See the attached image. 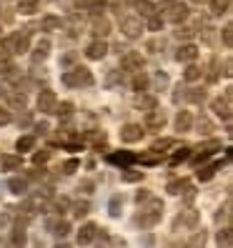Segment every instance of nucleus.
I'll list each match as a JSON object with an SVG mask.
<instances>
[{"label":"nucleus","mask_w":233,"mask_h":248,"mask_svg":"<svg viewBox=\"0 0 233 248\" xmlns=\"http://www.w3.org/2000/svg\"><path fill=\"white\" fill-rule=\"evenodd\" d=\"M121 170H123V181H125V183H136V181L143 178V170H136V168H130V166H125V168H121Z\"/></svg>","instance_id":"25"},{"label":"nucleus","mask_w":233,"mask_h":248,"mask_svg":"<svg viewBox=\"0 0 233 248\" xmlns=\"http://www.w3.org/2000/svg\"><path fill=\"white\" fill-rule=\"evenodd\" d=\"M55 208H58V211L68 208V198H61V201H55Z\"/></svg>","instance_id":"55"},{"label":"nucleus","mask_w":233,"mask_h":248,"mask_svg":"<svg viewBox=\"0 0 233 248\" xmlns=\"http://www.w3.org/2000/svg\"><path fill=\"white\" fill-rule=\"evenodd\" d=\"M211 110L218 115V118H223L226 123L231 121V100H226V98H213V100H211Z\"/></svg>","instance_id":"10"},{"label":"nucleus","mask_w":233,"mask_h":248,"mask_svg":"<svg viewBox=\"0 0 233 248\" xmlns=\"http://www.w3.org/2000/svg\"><path fill=\"white\" fill-rule=\"evenodd\" d=\"M53 113H58V115H63V118H68V115L73 113V103H68V100H65V103H61V106H58V103H55V108H53Z\"/></svg>","instance_id":"37"},{"label":"nucleus","mask_w":233,"mask_h":248,"mask_svg":"<svg viewBox=\"0 0 233 248\" xmlns=\"http://www.w3.org/2000/svg\"><path fill=\"white\" fill-rule=\"evenodd\" d=\"M201 76H203V70H201L198 65H193V63H191V65H188V68L183 70V78H186L188 83H193V80H198Z\"/></svg>","instance_id":"27"},{"label":"nucleus","mask_w":233,"mask_h":248,"mask_svg":"<svg viewBox=\"0 0 233 248\" xmlns=\"http://www.w3.org/2000/svg\"><path fill=\"white\" fill-rule=\"evenodd\" d=\"M228 13V0H213V16H223Z\"/></svg>","instance_id":"39"},{"label":"nucleus","mask_w":233,"mask_h":248,"mask_svg":"<svg viewBox=\"0 0 233 248\" xmlns=\"http://www.w3.org/2000/svg\"><path fill=\"white\" fill-rule=\"evenodd\" d=\"M48 228H53V233H55L58 238H63V236H68V233H70V223L68 221H58V223L48 221Z\"/></svg>","instance_id":"22"},{"label":"nucleus","mask_w":233,"mask_h":248,"mask_svg":"<svg viewBox=\"0 0 233 248\" xmlns=\"http://www.w3.org/2000/svg\"><path fill=\"white\" fill-rule=\"evenodd\" d=\"M223 76H226V78H231V76H233V70H231V58L223 63Z\"/></svg>","instance_id":"53"},{"label":"nucleus","mask_w":233,"mask_h":248,"mask_svg":"<svg viewBox=\"0 0 233 248\" xmlns=\"http://www.w3.org/2000/svg\"><path fill=\"white\" fill-rule=\"evenodd\" d=\"M28 46H31V31H23V33H10L3 40V48L8 53H25Z\"/></svg>","instance_id":"3"},{"label":"nucleus","mask_w":233,"mask_h":248,"mask_svg":"<svg viewBox=\"0 0 233 248\" xmlns=\"http://www.w3.org/2000/svg\"><path fill=\"white\" fill-rule=\"evenodd\" d=\"M48 158H50V151H40L33 155V166H43V163H48Z\"/></svg>","instance_id":"42"},{"label":"nucleus","mask_w":233,"mask_h":248,"mask_svg":"<svg viewBox=\"0 0 233 248\" xmlns=\"http://www.w3.org/2000/svg\"><path fill=\"white\" fill-rule=\"evenodd\" d=\"M148 201V206H145L138 216H136V223L140 226V228H151V226H155L158 221H161V216H163V201H158V198H145Z\"/></svg>","instance_id":"1"},{"label":"nucleus","mask_w":233,"mask_h":248,"mask_svg":"<svg viewBox=\"0 0 233 248\" xmlns=\"http://www.w3.org/2000/svg\"><path fill=\"white\" fill-rule=\"evenodd\" d=\"M161 48H163V40H151L148 43V50H153V53H158Z\"/></svg>","instance_id":"50"},{"label":"nucleus","mask_w":233,"mask_h":248,"mask_svg":"<svg viewBox=\"0 0 233 248\" xmlns=\"http://www.w3.org/2000/svg\"><path fill=\"white\" fill-rule=\"evenodd\" d=\"M136 8L140 10V16H148V18L155 16V8L148 3V0H136Z\"/></svg>","instance_id":"31"},{"label":"nucleus","mask_w":233,"mask_h":248,"mask_svg":"<svg viewBox=\"0 0 233 248\" xmlns=\"http://www.w3.org/2000/svg\"><path fill=\"white\" fill-rule=\"evenodd\" d=\"M48 53H50V40H40L38 48H35V53H33V63H35V65L43 63V61L48 58Z\"/></svg>","instance_id":"16"},{"label":"nucleus","mask_w":233,"mask_h":248,"mask_svg":"<svg viewBox=\"0 0 233 248\" xmlns=\"http://www.w3.org/2000/svg\"><path fill=\"white\" fill-rule=\"evenodd\" d=\"M196 58H198V48L193 46V43H186V46H181L178 53H176V61L178 63H193Z\"/></svg>","instance_id":"12"},{"label":"nucleus","mask_w":233,"mask_h":248,"mask_svg":"<svg viewBox=\"0 0 233 248\" xmlns=\"http://www.w3.org/2000/svg\"><path fill=\"white\" fill-rule=\"evenodd\" d=\"M63 83L68 88H80V85H93V73L88 68H73L68 73H63Z\"/></svg>","instance_id":"2"},{"label":"nucleus","mask_w":233,"mask_h":248,"mask_svg":"<svg viewBox=\"0 0 233 248\" xmlns=\"http://www.w3.org/2000/svg\"><path fill=\"white\" fill-rule=\"evenodd\" d=\"M5 98L10 100V106H16V108H25V103H28L25 93H18V91H8Z\"/></svg>","instance_id":"21"},{"label":"nucleus","mask_w":233,"mask_h":248,"mask_svg":"<svg viewBox=\"0 0 233 248\" xmlns=\"http://www.w3.org/2000/svg\"><path fill=\"white\" fill-rule=\"evenodd\" d=\"M40 28L43 31H58V28H61V18L58 16H46L43 23H40Z\"/></svg>","instance_id":"26"},{"label":"nucleus","mask_w":233,"mask_h":248,"mask_svg":"<svg viewBox=\"0 0 233 248\" xmlns=\"http://www.w3.org/2000/svg\"><path fill=\"white\" fill-rule=\"evenodd\" d=\"M78 168H80V163H78L76 158H73V160H65V163H63V173H68V176H70V173H76Z\"/></svg>","instance_id":"44"},{"label":"nucleus","mask_w":233,"mask_h":248,"mask_svg":"<svg viewBox=\"0 0 233 248\" xmlns=\"http://www.w3.org/2000/svg\"><path fill=\"white\" fill-rule=\"evenodd\" d=\"M138 108H145V110L158 108V100H155L153 95H148V98H140V100H138Z\"/></svg>","instance_id":"40"},{"label":"nucleus","mask_w":233,"mask_h":248,"mask_svg":"<svg viewBox=\"0 0 233 248\" xmlns=\"http://www.w3.org/2000/svg\"><path fill=\"white\" fill-rule=\"evenodd\" d=\"M93 33H95L98 38H106V35L110 33V23H108L106 18H95V20H93Z\"/></svg>","instance_id":"19"},{"label":"nucleus","mask_w":233,"mask_h":248,"mask_svg":"<svg viewBox=\"0 0 233 248\" xmlns=\"http://www.w3.org/2000/svg\"><path fill=\"white\" fill-rule=\"evenodd\" d=\"M55 103H58V98H55V93H53L50 88H43V91L38 93V110H40V113H53Z\"/></svg>","instance_id":"5"},{"label":"nucleus","mask_w":233,"mask_h":248,"mask_svg":"<svg viewBox=\"0 0 233 248\" xmlns=\"http://www.w3.org/2000/svg\"><path fill=\"white\" fill-rule=\"evenodd\" d=\"M148 196H151L148 191H138V193H136V203H143V201L148 198Z\"/></svg>","instance_id":"54"},{"label":"nucleus","mask_w":233,"mask_h":248,"mask_svg":"<svg viewBox=\"0 0 233 248\" xmlns=\"http://www.w3.org/2000/svg\"><path fill=\"white\" fill-rule=\"evenodd\" d=\"M121 208H123V198H121V196H113L110 203H108V213H110L113 218H118V216H121Z\"/></svg>","instance_id":"28"},{"label":"nucleus","mask_w":233,"mask_h":248,"mask_svg":"<svg viewBox=\"0 0 233 248\" xmlns=\"http://www.w3.org/2000/svg\"><path fill=\"white\" fill-rule=\"evenodd\" d=\"M186 158H191V148H188V145H183V148H181L176 155L171 158V166H178L181 160H186Z\"/></svg>","instance_id":"36"},{"label":"nucleus","mask_w":233,"mask_h":248,"mask_svg":"<svg viewBox=\"0 0 233 248\" xmlns=\"http://www.w3.org/2000/svg\"><path fill=\"white\" fill-rule=\"evenodd\" d=\"M176 35H178V38H191V35H193V28H178Z\"/></svg>","instance_id":"49"},{"label":"nucleus","mask_w":233,"mask_h":248,"mask_svg":"<svg viewBox=\"0 0 233 248\" xmlns=\"http://www.w3.org/2000/svg\"><path fill=\"white\" fill-rule=\"evenodd\" d=\"M173 143H176L173 138H161V140H155V143H153V148H151V151H153V153H163L166 148H171Z\"/></svg>","instance_id":"34"},{"label":"nucleus","mask_w":233,"mask_h":248,"mask_svg":"<svg viewBox=\"0 0 233 248\" xmlns=\"http://www.w3.org/2000/svg\"><path fill=\"white\" fill-rule=\"evenodd\" d=\"M193 3H208V0H193Z\"/></svg>","instance_id":"59"},{"label":"nucleus","mask_w":233,"mask_h":248,"mask_svg":"<svg viewBox=\"0 0 233 248\" xmlns=\"http://www.w3.org/2000/svg\"><path fill=\"white\" fill-rule=\"evenodd\" d=\"M183 98L193 100V103H203V100H206V91H191V93H186Z\"/></svg>","instance_id":"41"},{"label":"nucleus","mask_w":233,"mask_h":248,"mask_svg":"<svg viewBox=\"0 0 233 248\" xmlns=\"http://www.w3.org/2000/svg\"><path fill=\"white\" fill-rule=\"evenodd\" d=\"M108 160H110V163H115V166H121V168H125V166H130V163L136 160V155H133V153L121 151V153H110V155H108Z\"/></svg>","instance_id":"15"},{"label":"nucleus","mask_w":233,"mask_h":248,"mask_svg":"<svg viewBox=\"0 0 233 248\" xmlns=\"http://www.w3.org/2000/svg\"><path fill=\"white\" fill-rule=\"evenodd\" d=\"M83 191L91 193V191H93V183H91V181H83Z\"/></svg>","instance_id":"57"},{"label":"nucleus","mask_w":233,"mask_h":248,"mask_svg":"<svg viewBox=\"0 0 233 248\" xmlns=\"http://www.w3.org/2000/svg\"><path fill=\"white\" fill-rule=\"evenodd\" d=\"M216 170H218V166H203V168H198V181H211Z\"/></svg>","instance_id":"35"},{"label":"nucleus","mask_w":233,"mask_h":248,"mask_svg":"<svg viewBox=\"0 0 233 248\" xmlns=\"http://www.w3.org/2000/svg\"><path fill=\"white\" fill-rule=\"evenodd\" d=\"M196 223H198V211H193V208L183 211V216L176 218V226H196Z\"/></svg>","instance_id":"17"},{"label":"nucleus","mask_w":233,"mask_h":248,"mask_svg":"<svg viewBox=\"0 0 233 248\" xmlns=\"http://www.w3.org/2000/svg\"><path fill=\"white\" fill-rule=\"evenodd\" d=\"M193 128V115L191 110H181L176 115V130H181V133H186V130H191Z\"/></svg>","instance_id":"14"},{"label":"nucleus","mask_w":233,"mask_h":248,"mask_svg":"<svg viewBox=\"0 0 233 248\" xmlns=\"http://www.w3.org/2000/svg\"><path fill=\"white\" fill-rule=\"evenodd\" d=\"M166 113L163 110H158V108H151L148 110V115H145V128L148 130H161L163 125H166Z\"/></svg>","instance_id":"7"},{"label":"nucleus","mask_w":233,"mask_h":248,"mask_svg":"<svg viewBox=\"0 0 233 248\" xmlns=\"http://www.w3.org/2000/svg\"><path fill=\"white\" fill-rule=\"evenodd\" d=\"M8 188H10V193L23 196L25 188H28V183H25V178H10V181H8Z\"/></svg>","instance_id":"24"},{"label":"nucleus","mask_w":233,"mask_h":248,"mask_svg":"<svg viewBox=\"0 0 233 248\" xmlns=\"http://www.w3.org/2000/svg\"><path fill=\"white\" fill-rule=\"evenodd\" d=\"M145 88H148V76H145V73H140V70H138V76L133 78V91L143 93Z\"/></svg>","instance_id":"29"},{"label":"nucleus","mask_w":233,"mask_h":248,"mask_svg":"<svg viewBox=\"0 0 233 248\" xmlns=\"http://www.w3.org/2000/svg\"><path fill=\"white\" fill-rule=\"evenodd\" d=\"M155 83L163 88V85H168V78H166V76H158V78H155Z\"/></svg>","instance_id":"56"},{"label":"nucleus","mask_w":233,"mask_h":248,"mask_svg":"<svg viewBox=\"0 0 233 248\" xmlns=\"http://www.w3.org/2000/svg\"><path fill=\"white\" fill-rule=\"evenodd\" d=\"M91 3H95V0H78V5H91Z\"/></svg>","instance_id":"58"},{"label":"nucleus","mask_w":233,"mask_h":248,"mask_svg":"<svg viewBox=\"0 0 233 248\" xmlns=\"http://www.w3.org/2000/svg\"><path fill=\"white\" fill-rule=\"evenodd\" d=\"M163 23H166L163 18H158V16H151V20H148V28H151V31H155V33H158V31H163Z\"/></svg>","instance_id":"43"},{"label":"nucleus","mask_w":233,"mask_h":248,"mask_svg":"<svg viewBox=\"0 0 233 248\" xmlns=\"http://www.w3.org/2000/svg\"><path fill=\"white\" fill-rule=\"evenodd\" d=\"M121 65H123L125 70H140V68L145 65V61H143V55H140V53L128 50V53L121 58Z\"/></svg>","instance_id":"9"},{"label":"nucleus","mask_w":233,"mask_h":248,"mask_svg":"<svg viewBox=\"0 0 233 248\" xmlns=\"http://www.w3.org/2000/svg\"><path fill=\"white\" fill-rule=\"evenodd\" d=\"M18 10L23 13V16H33V13L40 10V0H20Z\"/></svg>","instance_id":"20"},{"label":"nucleus","mask_w":233,"mask_h":248,"mask_svg":"<svg viewBox=\"0 0 233 248\" xmlns=\"http://www.w3.org/2000/svg\"><path fill=\"white\" fill-rule=\"evenodd\" d=\"M216 241H218V246H233V236H231V228H223V231H218Z\"/></svg>","instance_id":"33"},{"label":"nucleus","mask_w":233,"mask_h":248,"mask_svg":"<svg viewBox=\"0 0 233 248\" xmlns=\"http://www.w3.org/2000/svg\"><path fill=\"white\" fill-rule=\"evenodd\" d=\"M16 148L23 153V151H33L35 148V136H20L16 140Z\"/></svg>","instance_id":"23"},{"label":"nucleus","mask_w":233,"mask_h":248,"mask_svg":"<svg viewBox=\"0 0 233 248\" xmlns=\"http://www.w3.org/2000/svg\"><path fill=\"white\" fill-rule=\"evenodd\" d=\"M91 140L93 143H106V133H91Z\"/></svg>","instance_id":"52"},{"label":"nucleus","mask_w":233,"mask_h":248,"mask_svg":"<svg viewBox=\"0 0 233 248\" xmlns=\"http://www.w3.org/2000/svg\"><path fill=\"white\" fill-rule=\"evenodd\" d=\"M98 236V226L95 223H85V226H80V231H78V243H91L93 238Z\"/></svg>","instance_id":"13"},{"label":"nucleus","mask_w":233,"mask_h":248,"mask_svg":"<svg viewBox=\"0 0 233 248\" xmlns=\"http://www.w3.org/2000/svg\"><path fill=\"white\" fill-rule=\"evenodd\" d=\"M221 38H223V46L226 48H233V28L231 25H226L223 31H221Z\"/></svg>","instance_id":"38"},{"label":"nucleus","mask_w":233,"mask_h":248,"mask_svg":"<svg viewBox=\"0 0 233 248\" xmlns=\"http://www.w3.org/2000/svg\"><path fill=\"white\" fill-rule=\"evenodd\" d=\"M10 65H13V63H10V53L3 48V43H0V73H8Z\"/></svg>","instance_id":"32"},{"label":"nucleus","mask_w":233,"mask_h":248,"mask_svg":"<svg viewBox=\"0 0 233 248\" xmlns=\"http://www.w3.org/2000/svg\"><path fill=\"white\" fill-rule=\"evenodd\" d=\"M143 133H145V130H143L138 123H128V125H123V130H121V140H123V143H138V140L143 138Z\"/></svg>","instance_id":"8"},{"label":"nucleus","mask_w":233,"mask_h":248,"mask_svg":"<svg viewBox=\"0 0 233 248\" xmlns=\"http://www.w3.org/2000/svg\"><path fill=\"white\" fill-rule=\"evenodd\" d=\"M198 128H203V133H211V130H213V123L206 118V115H201V118H198Z\"/></svg>","instance_id":"45"},{"label":"nucleus","mask_w":233,"mask_h":248,"mask_svg":"<svg viewBox=\"0 0 233 248\" xmlns=\"http://www.w3.org/2000/svg\"><path fill=\"white\" fill-rule=\"evenodd\" d=\"M106 53H108V46H106V40H103V38H95L91 46L85 48V55H88L91 61H100V58H103Z\"/></svg>","instance_id":"11"},{"label":"nucleus","mask_w":233,"mask_h":248,"mask_svg":"<svg viewBox=\"0 0 233 248\" xmlns=\"http://www.w3.org/2000/svg\"><path fill=\"white\" fill-rule=\"evenodd\" d=\"M0 163H3V170H18L23 166V158L20 155H3Z\"/></svg>","instance_id":"18"},{"label":"nucleus","mask_w":233,"mask_h":248,"mask_svg":"<svg viewBox=\"0 0 233 248\" xmlns=\"http://www.w3.org/2000/svg\"><path fill=\"white\" fill-rule=\"evenodd\" d=\"M188 243H191V246H206V233H196V236L191 238V241H188Z\"/></svg>","instance_id":"47"},{"label":"nucleus","mask_w":233,"mask_h":248,"mask_svg":"<svg viewBox=\"0 0 233 248\" xmlns=\"http://www.w3.org/2000/svg\"><path fill=\"white\" fill-rule=\"evenodd\" d=\"M13 243H16V246H23V243H25V233H23V228H16V231H13Z\"/></svg>","instance_id":"46"},{"label":"nucleus","mask_w":233,"mask_h":248,"mask_svg":"<svg viewBox=\"0 0 233 248\" xmlns=\"http://www.w3.org/2000/svg\"><path fill=\"white\" fill-rule=\"evenodd\" d=\"M186 18H188V5H186V3H181V0H173V3H168V10H166V18H163V20H171V23L181 25Z\"/></svg>","instance_id":"4"},{"label":"nucleus","mask_w":233,"mask_h":248,"mask_svg":"<svg viewBox=\"0 0 233 248\" xmlns=\"http://www.w3.org/2000/svg\"><path fill=\"white\" fill-rule=\"evenodd\" d=\"M13 118H10V113L8 110H0V125H8Z\"/></svg>","instance_id":"51"},{"label":"nucleus","mask_w":233,"mask_h":248,"mask_svg":"<svg viewBox=\"0 0 233 248\" xmlns=\"http://www.w3.org/2000/svg\"><path fill=\"white\" fill-rule=\"evenodd\" d=\"M88 211H91V203L88 201H80V203L73 206V216H76V218H85V216H88Z\"/></svg>","instance_id":"30"},{"label":"nucleus","mask_w":233,"mask_h":248,"mask_svg":"<svg viewBox=\"0 0 233 248\" xmlns=\"http://www.w3.org/2000/svg\"><path fill=\"white\" fill-rule=\"evenodd\" d=\"M80 33V23H78V16L70 18V35H78Z\"/></svg>","instance_id":"48"},{"label":"nucleus","mask_w":233,"mask_h":248,"mask_svg":"<svg viewBox=\"0 0 233 248\" xmlns=\"http://www.w3.org/2000/svg\"><path fill=\"white\" fill-rule=\"evenodd\" d=\"M121 33H123L125 38H138V35L143 33L140 18H123V20H121Z\"/></svg>","instance_id":"6"}]
</instances>
